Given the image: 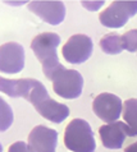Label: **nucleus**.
<instances>
[{"instance_id": "obj_1", "label": "nucleus", "mask_w": 137, "mask_h": 152, "mask_svg": "<svg viewBox=\"0 0 137 152\" xmlns=\"http://www.w3.org/2000/svg\"><path fill=\"white\" fill-rule=\"evenodd\" d=\"M60 44V36L54 32H44L33 37L31 42V49L37 60L41 63L42 72L49 81H53L64 66L58 58V46Z\"/></svg>"}, {"instance_id": "obj_7", "label": "nucleus", "mask_w": 137, "mask_h": 152, "mask_svg": "<svg viewBox=\"0 0 137 152\" xmlns=\"http://www.w3.org/2000/svg\"><path fill=\"white\" fill-rule=\"evenodd\" d=\"M123 102L118 96H115L109 92L97 95L94 99L92 110L96 114V116L105 121L106 124L114 123L122 115Z\"/></svg>"}, {"instance_id": "obj_13", "label": "nucleus", "mask_w": 137, "mask_h": 152, "mask_svg": "<svg viewBox=\"0 0 137 152\" xmlns=\"http://www.w3.org/2000/svg\"><path fill=\"white\" fill-rule=\"evenodd\" d=\"M122 115L128 126L127 137H137V99H128L123 102Z\"/></svg>"}, {"instance_id": "obj_14", "label": "nucleus", "mask_w": 137, "mask_h": 152, "mask_svg": "<svg viewBox=\"0 0 137 152\" xmlns=\"http://www.w3.org/2000/svg\"><path fill=\"white\" fill-rule=\"evenodd\" d=\"M100 48L105 54L108 55H117L121 54L123 50V42H122V35L118 33H108L102 36L100 40Z\"/></svg>"}, {"instance_id": "obj_8", "label": "nucleus", "mask_w": 137, "mask_h": 152, "mask_svg": "<svg viewBox=\"0 0 137 152\" xmlns=\"http://www.w3.org/2000/svg\"><path fill=\"white\" fill-rule=\"evenodd\" d=\"M24 68V49L18 42H7L0 46V72L17 74Z\"/></svg>"}, {"instance_id": "obj_11", "label": "nucleus", "mask_w": 137, "mask_h": 152, "mask_svg": "<svg viewBox=\"0 0 137 152\" xmlns=\"http://www.w3.org/2000/svg\"><path fill=\"white\" fill-rule=\"evenodd\" d=\"M128 126L123 121H114L110 124H104L99 128V134L104 147L109 150L122 148L123 143L127 138Z\"/></svg>"}, {"instance_id": "obj_9", "label": "nucleus", "mask_w": 137, "mask_h": 152, "mask_svg": "<svg viewBox=\"0 0 137 152\" xmlns=\"http://www.w3.org/2000/svg\"><path fill=\"white\" fill-rule=\"evenodd\" d=\"M27 145L32 152H55L58 132L49 126L37 125L29 132Z\"/></svg>"}, {"instance_id": "obj_6", "label": "nucleus", "mask_w": 137, "mask_h": 152, "mask_svg": "<svg viewBox=\"0 0 137 152\" xmlns=\"http://www.w3.org/2000/svg\"><path fill=\"white\" fill-rule=\"evenodd\" d=\"M94 44L87 35H73L64 44L62 49L63 58L71 64H82L92 55Z\"/></svg>"}, {"instance_id": "obj_5", "label": "nucleus", "mask_w": 137, "mask_h": 152, "mask_svg": "<svg viewBox=\"0 0 137 152\" xmlns=\"http://www.w3.org/2000/svg\"><path fill=\"white\" fill-rule=\"evenodd\" d=\"M51 82L54 92L66 100H74L82 94L83 77L74 69L64 68L55 75Z\"/></svg>"}, {"instance_id": "obj_19", "label": "nucleus", "mask_w": 137, "mask_h": 152, "mask_svg": "<svg viewBox=\"0 0 137 152\" xmlns=\"http://www.w3.org/2000/svg\"><path fill=\"white\" fill-rule=\"evenodd\" d=\"M124 152H137V141L135 143H132V145L128 146L127 148L124 150Z\"/></svg>"}, {"instance_id": "obj_10", "label": "nucleus", "mask_w": 137, "mask_h": 152, "mask_svg": "<svg viewBox=\"0 0 137 152\" xmlns=\"http://www.w3.org/2000/svg\"><path fill=\"white\" fill-rule=\"evenodd\" d=\"M28 9L44 22L58 26L66 18V5L63 1H31Z\"/></svg>"}, {"instance_id": "obj_2", "label": "nucleus", "mask_w": 137, "mask_h": 152, "mask_svg": "<svg viewBox=\"0 0 137 152\" xmlns=\"http://www.w3.org/2000/svg\"><path fill=\"white\" fill-rule=\"evenodd\" d=\"M0 92L9 97H22L29 101L32 106L50 96L44 84L33 78L8 79L0 77Z\"/></svg>"}, {"instance_id": "obj_18", "label": "nucleus", "mask_w": 137, "mask_h": 152, "mask_svg": "<svg viewBox=\"0 0 137 152\" xmlns=\"http://www.w3.org/2000/svg\"><path fill=\"white\" fill-rule=\"evenodd\" d=\"M81 4H82L83 8H86L90 12H96L104 5L105 1H102V0H99V1H86V0H83V1H81Z\"/></svg>"}, {"instance_id": "obj_16", "label": "nucleus", "mask_w": 137, "mask_h": 152, "mask_svg": "<svg viewBox=\"0 0 137 152\" xmlns=\"http://www.w3.org/2000/svg\"><path fill=\"white\" fill-rule=\"evenodd\" d=\"M123 49L130 53L137 51V29H130L122 35Z\"/></svg>"}, {"instance_id": "obj_12", "label": "nucleus", "mask_w": 137, "mask_h": 152, "mask_svg": "<svg viewBox=\"0 0 137 152\" xmlns=\"http://www.w3.org/2000/svg\"><path fill=\"white\" fill-rule=\"evenodd\" d=\"M33 107L36 109V111L42 118H45L46 120L51 121V123H57V124L64 121L68 118V115H69V107L67 105L53 100L50 96L44 99L41 102H38Z\"/></svg>"}, {"instance_id": "obj_17", "label": "nucleus", "mask_w": 137, "mask_h": 152, "mask_svg": "<svg viewBox=\"0 0 137 152\" xmlns=\"http://www.w3.org/2000/svg\"><path fill=\"white\" fill-rule=\"evenodd\" d=\"M8 152H32L29 150L28 145L23 141H17L13 145H10V147L8 148Z\"/></svg>"}, {"instance_id": "obj_3", "label": "nucleus", "mask_w": 137, "mask_h": 152, "mask_svg": "<svg viewBox=\"0 0 137 152\" xmlns=\"http://www.w3.org/2000/svg\"><path fill=\"white\" fill-rule=\"evenodd\" d=\"M64 145L72 152H95L96 142L86 120L73 119L64 130Z\"/></svg>"}, {"instance_id": "obj_15", "label": "nucleus", "mask_w": 137, "mask_h": 152, "mask_svg": "<svg viewBox=\"0 0 137 152\" xmlns=\"http://www.w3.org/2000/svg\"><path fill=\"white\" fill-rule=\"evenodd\" d=\"M14 120L13 110L9 106V104L0 96V132H5L10 128Z\"/></svg>"}, {"instance_id": "obj_4", "label": "nucleus", "mask_w": 137, "mask_h": 152, "mask_svg": "<svg viewBox=\"0 0 137 152\" xmlns=\"http://www.w3.org/2000/svg\"><path fill=\"white\" fill-rule=\"evenodd\" d=\"M137 13V0L136 1H113L110 5L102 10L99 19L100 23L109 28H122L126 26L128 19Z\"/></svg>"}]
</instances>
